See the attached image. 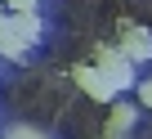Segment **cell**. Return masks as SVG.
Masks as SVG:
<instances>
[{
    "mask_svg": "<svg viewBox=\"0 0 152 139\" xmlns=\"http://www.w3.org/2000/svg\"><path fill=\"white\" fill-rule=\"evenodd\" d=\"M72 76H76V85H81V90H85L90 99H99V103H107V99H116V81H112L107 72H103L99 63H94V67H76Z\"/></svg>",
    "mask_w": 152,
    "mask_h": 139,
    "instance_id": "7a4b0ae2",
    "label": "cell"
},
{
    "mask_svg": "<svg viewBox=\"0 0 152 139\" xmlns=\"http://www.w3.org/2000/svg\"><path fill=\"white\" fill-rule=\"evenodd\" d=\"M121 49H125L134 63H139V58H152V32H148V27H125Z\"/></svg>",
    "mask_w": 152,
    "mask_h": 139,
    "instance_id": "3957f363",
    "label": "cell"
},
{
    "mask_svg": "<svg viewBox=\"0 0 152 139\" xmlns=\"http://www.w3.org/2000/svg\"><path fill=\"white\" fill-rule=\"evenodd\" d=\"M5 139H45V135H36V130H14V135H5Z\"/></svg>",
    "mask_w": 152,
    "mask_h": 139,
    "instance_id": "9c48e42d",
    "label": "cell"
},
{
    "mask_svg": "<svg viewBox=\"0 0 152 139\" xmlns=\"http://www.w3.org/2000/svg\"><path fill=\"white\" fill-rule=\"evenodd\" d=\"M5 5H9L14 14H27V9H36V5H40V0H5Z\"/></svg>",
    "mask_w": 152,
    "mask_h": 139,
    "instance_id": "52a82bcc",
    "label": "cell"
},
{
    "mask_svg": "<svg viewBox=\"0 0 152 139\" xmlns=\"http://www.w3.org/2000/svg\"><path fill=\"white\" fill-rule=\"evenodd\" d=\"M23 49H27V40L18 36L14 18H0V54L5 58H23Z\"/></svg>",
    "mask_w": 152,
    "mask_h": 139,
    "instance_id": "277c9868",
    "label": "cell"
},
{
    "mask_svg": "<svg viewBox=\"0 0 152 139\" xmlns=\"http://www.w3.org/2000/svg\"><path fill=\"white\" fill-rule=\"evenodd\" d=\"M130 126H134V112H130L125 103H116V108H112V117H107V139H121Z\"/></svg>",
    "mask_w": 152,
    "mask_h": 139,
    "instance_id": "5b68a950",
    "label": "cell"
},
{
    "mask_svg": "<svg viewBox=\"0 0 152 139\" xmlns=\"http://www.w3.org/2000/svg\"><path fill=\"white\" fill-rule=\"evenodd\" d=\"M94 63L116 81V90H130V85H134V58H130L125 49H107V45H103V49L94 54Z\"/></svg>",
    "mask_w": 152,
    "mask_h": 139,
    "instance_id": "6da1fadb",
    "label": "cell"
},
{
    "mask_svg": "<svg viewBox=\"0 0 152 139\" xmlns=\"http://www.w3.org/2000/svg\"><path fill=\"white\" fill-rule=\"evenodd\" d=\"M14 27H18V36L31 45V40L40 36V18H36V9H27V14H14Z\"/></svg>",
    "mask_w": 152,
    "mask_h": 139,
    "instance_id": "8992f818",
    "label": "cell"
},
{
    "mask_svg": "<svg viewBox=\"0 0 152 139\" xmlns=\"http://www.w3.org/2000/svg\"><path fill=\"white\" fill-rule=\"evenodd\" d=\"M139 99H143V103L152 108V81H143V85H139Z\"/></svg>",
    "mask_w": 152,
    "mask_h": 139,
    "instance_id": "ba28073f",
    "label": "cell"
}]
</instances>
